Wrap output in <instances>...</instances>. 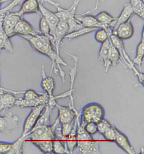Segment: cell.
I'll use <instances>...</instances> for the list:
<instances>
[{
    "mask_svg": "<svg viewBox=\"0 0 144 154\" xmlns=\"http://www.w3.org/2000/svg\"><path fill=\"white\" fill-rule=\"evenodd\" d=\"M21 37L28 41L35 51L50 59L52 61L51 71L53 70L56 74L59 73L62 80L65 82L66 74L62 69L61 66H66L67 63L55 51L50 38L41 34L35 36H22Z\"/></svg>",
    "mask_w": 144,
    "mask_h": 154,
    "instance_id": "6da1fadb",
    "label": "cell"
},
{
    "mask_svg": "<svg viewBox=\"0 0 144 154\" xmlns=\"http://www.w3.org/2000/svg\"><path fill=\"white\" fill-rule=\"evenodd\" d=\"M85 131L90 135L93 136L98 133L97 123L94 122L88 123L84 126Z\"/></svg>",
    "mask_w": 144,
    "mask_h": 154,
    "instance_id": "ab89813d",
    "label": "cell"
},
{
    "mask_svg": "<svg viewBox=\"0 0 144 154\" xmlns=\"http://www.w3.org/2000/svg\"><path fill=\"white\" fill-rule=\"evenodd\" d=\"M109 35L108 34L107 32L104 29H98L96 31L95 34V40L98 43H103L106 41L109 38Z\"/></svg>",
    "mask_w": 144,
    "mask_h": 154,
    "instance_id": "8d00e7d4",
    "label": "cell"
},
{
    "mask_svg": "<svg viewBox=\"0 0 144 154\" xmlns=\"http://www.w3.org/2000/svg\"><path fill=\"white\" fill-rule=\"evenodd\" d=\"M81 0H74L72 5L68 9H64L60 6L59 4L52 0H45V3H49L54 6L57 9L55 14L57 16L60 21L67 23L70 20L75 18L77 6Z\"/></svg>",
    "mask_w": 144,
    "mask_h": 154,
    "instance_id": "8992f818",
    "label": "cell"
},
{
    "mask_svg": "<svg viewBox=\"0 0 144 154\" xmlns=\"http://www.w3.org/2000/svg\"><path fill=\"white\" fill-rule=\"evenodd\" d=\"M68 33V26L67 23L59 21L52 36L51 42L55 48L58 54L60 55V47L62 41Z\"/></svg>",
    "mask_w": 144,
    "mask_h": 154,
    "instance_id": "7c38bea8",
    "label": "cell"
},
{
    "mask_svg": "<svg viewBox=\"0 0 144 154\" xmlns=\"http://www.w3.org/2000/svg\"><path fill=\"white\" fill-rule=\"evenodd\" d=\"M56 138L51 125L34 128L26 136L25 142L34 144L39 142L53 140Z\"/></svg>",
    "mask_w": 144,
    "mask_h": 154,
    "instance_id": "5b68a950",
    "label": "cell"
},
{
    "mask_svg": "<svg viewBox=\"0 0 144 154\" xmlns=\"http://www.w3.org/2000/svg\"><path fill=\"white\" fill-rule=\"evenodd\" d=\"M129 4L132 7L134 13L144 20V1L142 0H130Z\"/></svg>",
    "mask_w": 144,
    "mask_h": 154,
    "instance_id": "4dcf8cb0",
    "label": "cell"
},
{
    "mask_svg": "<svg viewBox=\"0 0 144 154\" xmlns=\"http://www.w3.org/2000/svg\"><path fill=\"white\" fill-rule=\"evenodd\" d=\"M95 17L97 20L103 25L104 29L111 28L113 30L115 28L117 17L112 16L106 11L99 12Z\"/></svg>",
    "mask_w": 144,
    "mask_h": 154,
    "instance_id": "d4e9b609",
    "label": "cell"
},
{
    "mask_svg": "<svg viewBox=\"0 0 144 154\" xmlns=\"http://www.w3.org/2000/svg\"><path fill=\"white\" fill-rule=\"evenodd\" d=\"M120 61H121V57H120L118 51L117 50L116 48L110 40L109 61L111 66H116L117 64L120 62Z\"/></svg>",
    "mask_w": 144,
    "mask_h": 154,
    "instance_id": "1f68e13d",
    "label": "cell"
},
{
    "mask_svg": "<svg viewBox=\"0 0 144 154\" xmlns=\"http://www.w3.org/2000/svg\"><path fill=\"white\" fill-rule=\"evenodd\" d=\"M67 24L68 26V34L75 32L81 28L84 27L82 24L81 23L77 20L76 17L68 21Z\"/></svg>",
    "mask_w": 144,
    "mask_h": 154,
    "instance_id": "d590c367",
    "label": "cell"
},
{
    "mask_svg": "<svg viewBox=\"0 0 144 154\" xmlns=\"http://www.w3.org/2000/svg\"><path fill=\"white\" fill-rule=\"evenodd\" d=\"M41 86L45 93L49 96L50 100L55 98L53 92L56 88L55 80L52 77L46 75L45 67L42 65L41 70Z\"/></svg>",
    "mask_w": 144,
    "mask_h": 154,
    "instance_id": "2e32d148",
    "label": "cell"
},
{
    "mask_svg": "<svg viewBox=\"0 0 144 154\" xmlns=\"http://www.w3.org/2000/svg\"><path fill=\"white\" fill-rule=\"evenodd\" d=\"M79 118L80 113H79L76 117L73 128L65 141L66 147H67V149H68L69 154L72 153L74 150L76 148V144H77L76 131H77V124H78V121Z\"/></svg>",
    "mask_w": 144,
    "mask_h": 154,
    "instance_id": "603a6c76",
    "label": "cell"
},
{
    "mask_svg": "<svg viewBox=\"0 0 144 154\" xmlns=\"http://www.w3.org/2000/svg\"><path fill=\"white\" fill-rule=\"evenodd\" d=\"M110 39L113 44L116 48L118 51L121 60H122L125 66L130 69L134 72L136 75L137 76L139 82L142 84L143 85L144 83V74L138 70L135 66V64L131 61L130 57L128 56L125 50L124 42L121 39L118 38L116 35L111 34L109 36Z\"/></svg>",
    "mask_w": 144,
    "mask_h": 154,
    "instance_id": "277c9868",
    "label": "cell"
},
{
    "mask_svg": "<svg viewBox=\"0 0 144 154\" xmlns=\"http://www.w3.org/2000/svg\"><path fill=\"white\" fill-rule=\"evenodd\" d=\"M22 97L16 99L15 106L21 108H34L48 103L49 96L45 92H39L33 89L24 91Z\"/></svg>",
    "mask_w": 144,
    "mask_h": 154,
    "instance_id": "7a4b0ae2",
    "label": "cell"
},
{
    "mask_svg": "<svg viewBox=\"0 0 144 154\" xmlns=\"http://www.w3.org/2000/svg\"><path fill=\"white\" fill-rule=\"evenodd\" d=\"M76 148L82 154L101 153L99 143L94 138L77 140Z\"/></svg>",
    "mask_w": 144,
    "mask_h": 154,
    "instance_id": "4fadbf2b",
    "label": "cell"
},
{
    "mask_svg": "<svg viewBox=\"0 0 144 154\" xmlns=\"http://www.w3.org/2000/svg\"><path fill=\"white\" fill-rule=\"evenodd\" d=\"M56 107L58 110L57 118L62 124L72 122L79 113L75 107L71 106L69 105L65 106L57 103Z\"/></svg>",
    "mask_w": 144,
    "mask_h": 154,
    "instance_id": "30bf717a",
    "label": "cell"
},
{
    "mask_svg": "<svg viewBox=\"0 0 144 154\" xmlns=\"http://www.w3.org/2000/svg\"><path fill=\"white\" fill-rule=\"evenodd\" d=\"M25 142V138L20 136L12 142L0 141V154H23Z\"/></svg>",
    "mask_w": 144,
    "mask_h": 154,
    "instance_id": "9c48e42d",
    "label": "cell"
},
{
    "mask_svg": "<svg viewBox=\"0 0 144 154\" xmlns=\"http://www.w3.org/2000/svg\"><path fill=\"white\" fill-rule=\"evenodd\" d=\"M133 14H134L133 10L129 3L124 4L121 14L117 17L116 23L115 28L112 30V34L119 25L129 20Z\"/></svg>",
    "mask_w": 144,
    "mask_h": 154,
    "instance_id": "4316f807",
    "label": "cell"
},
{
    "mask_svg": "<svg viewBox=\"0 0 144 154\" xmlns=\"http://www.w3.org/2000/svg\"><path fill=\"white\" fill-rule=\"evenodd\" d=\"M3 16L0 15V51L5 50L10 53H13L14 47L10 38L7 36L3 29L2 20Z\"/></svg>",
    "mask_w": 144,
    "mask_h": 154,
    "instance_id": "cb8c5ba5",
    "label": "cell"
},
{
    "mask_svg": "<svg viewBox=\"0 0 144 154\" xmlns=\"http://www.w3.org/2000/svg\"><path fill=\"white\" fill-rule=\"evenodd\" d=\"M76 18L79 21L84 27L104 29V27L96 19V17L89 14L76 15Z\"/></svg>",
    "mask_w": 144,
    "mask_h": 154,
    "instance_id": "7402d4cb",
    "label": "cell"
},
{
    "mask_svg": "<svg viewBox=\"0 0 144 154\" xmlns=\"http://www.w3.org/2000/svg\"><path fill=\"white\" fill-rule=\"evenodd\" d=\"M45 106L41 105L32 108L24 122L22 134L20 137L25 138L26 136L33 130L43 112Z\"/></svg>",
    "mask_w": 144,
    "mask_h": 154,
    "instance_id": "52a82bcc",
    "label": "cell"
},
{
    "mask_svg": "<svg viewBox=\"0 0 144 154\" xmlns=\"http://www.w3.org/2000/svg\"><path fill=\"white\" fill-rule=\"evenodd\" d=\"M102 136L106 141L110 142H114L117 136L116 127L112 126L110 128L104 132Z\"/></svg>",
    "mask_w": 144,
    "mask_h": 154,
    "instance_id": "74e56055",
    "label": "cell"
},
{
    "mask_svg": "<svg viewBox=\"0 0 144 154\" xmlns=\"http://www.w3.org/2000/svg\"><path fill=\"white\" fill-rule=\"evenodd\" d=\"M25 0H12V2L9 5H7L4 8L0 10V15H4V14L10 12L13 8L16 7L17 5L22 4ZM39 2L42 4V0H38Z\"/></svg>",
    "mask_w": 144,
    "mask_h": 154,
    "instance_id": "e575fe53",
    "label": "cell"
},
{
    "mask_svg": "<svg viewBox=\"0 0 144 154\" xmlns=\"http://www.w3.org/2000/svg\"><path fill=\"white\" fill-rule=\"evenodd\" d=\"M110 46V39L109 36L107 40L101 44L98 54V59L103 63L106 72H107L111 66L109 61Z\"/></svg>",
    "mask_w": 144,
    "mask_h": 154,
    "instance_id": "44dd1931",
    "label": "cell"
},
{
    "mask_svg": "<svg viewBox=\"0 0 144 154\" xmlns=\"http://www.w3.org/2000/svg\"><path fill=\"white\" fill-rule=\"evenodd\" d=\"M98 28L83 27L75 32H71L66 34L64 38L69 40H72L74 38H78L86 34H89L92 32H96L98 29Z\"/></svg>",
    "mask_w": 144,
    "mask_h": 154,
    "instance_id": "f1b7e54d",
    "label": "cell"
},
{
    "mask_svg": "<svg viewBox=\"0 0 144 154\" xmlns=\"http://www.w3.org/2000/svg\"><path fill=\"white\" fill-rule=\"evenodd\" d=\"M39 32L41 34L44 36H47L51 39L52 36L51 35L50 29L48 23L45 20L43 17L41 16L39 21Z\"/></svg>",
    "mask_w": 144,
    "mask_h": 154,
    "instance_id": "d6a6232c",
    "label": "cell"
},
{
    "mask_svg": "<svg viewBox=\"0 0 144 154\" xmlns=\"http://www.w3.org/2000/svg\"><path fill=\"white\" fill-rule=\"evenodd\" d=\"M97 126L98 132L101 135L112 126L111 124L105 118L102 119L98 122L97 123Z\"/></svg>",
    "mask_w": 144,
    "mask_h": 154,
    "instance_id": "836d02e7",
    "label": "cell"
},
{
    "mask_svg": "<svg viewBox=\"0 0 144 154\" xmlns=\"http://www.w3.org/2000/svg\"><path fill=\"white\" fill-rule=\"evenodd\" d=\"M117 136L114 143H116L118 147L128 154H136L134 148L130 144L128 137L123 132L116 128Z\"/></svg>",
    "mask_w": 144,
    "mask_h": 154,
    "instance_id": "e0dca14e",
    "label": "cell"
},
{
    "mask_svg": "<svg viewBox=\"0 0 144 154\" xmlns=\"http://www.w3.org/2000/svg\"><path fill=\"white\" fill-rule=\"evenodd\" d=\"M1 51H0V54H1ZM4 91H9V92H12V93L14 94H17L18 93V91H14V90H11V89L3 88L0 85V93H2V92H4Z\"/></svg>",
    "mask_w": 144,
    "mask_h": 154,
    "instance_id": "b9f144b4",
    "label": "cell"
},
{
    "mask_svg": "<svg viewBox=\"0 0 144 154\" xmlns=\"http://www.w3.org/2000/svg\"><path fill=\"white\" fill-rule=\"evenodd\" d=\"M105 0H96V4H95V7L93 8V9H91V10H88L83 13L82 15H85V14H89L93 11H95V10L98 9V5H99V2H104Z\"/></svg>",
    "mask_w": 144,
    "mask_h": 154,
    "instance_id": "60d3db41",
    "label": "cell"
},
{
    "mask_svg": "<svg viewBox=\"0 0 144 154\" xmlns=\"http://www.w3.org/2000/svg\"><path fill=\"white\" fill-rule=\"evenodd\" d=\"M105 111L102 105L96 102L88 103L82 107L80 113V123L84 127L89 122L97 123L105 117Z\"/></svg>",
    "mask_w": 144,
    "mask_h": 154,
    "instance_id": "3957f363",
    "label": "cell"
},
{
    "mask_svg": "<svg viewBox=\"0 0 144 154\" xmlns=\"http://www.w3.org/2000/svg\"><path fill=\"white\" fill-rule=\"evenodd\" d=\"M21 17L22 15L31 13H39V2L38 0H25L22 3L20 9L14 12Z\"/></svg>",
    "mask_w": 144,
    "mask_h": 154,
    "instance_id": "d6986e66",
    "label": "cell"
},
{
    "mask_svg": "<svg viewBox=\"0 0 144 154\" xmlns=\"http://www.w3.org/2000/svg\"><path fill=\"white\" fill-rule=\"evenodd\" d=\"M75 120L69 123L62 124V140L64 141H66L69 134L71 133V130L73 128Z\"/></svg>",
    "mask_w": 144,
    "mask_h": 154,
    "instance_id": "f35d334b",
    "label": "cell"
},
{
    "mask_svg": "<svg viewBox=\"0 0 144 154\" xmlns=\"http://www.w3.org/2000/svg\"><path fill=\"white\" fill-rule=\"evenodd\" d=\"M143 1H144V0H142Z\"/></svg>",
    "mask_w": 144,
    "mask_h": 154,
    "instance_id": "ee69618b",
    "label": "cell"
},
{
    "mask_svg": "<svg viewBox=\"0 0 144 154\" xmlns=\"http://www.w3.org/2000/svg\"><path fill=\"white\" fill-rule=\"evenodd\" d=\"M14 95V93L9 91L0 93V113L15 106L16 98Z\"/></svg>",
    "mask_w": 144,
    "mask_h": 154,
    "instance_id": "ffe728a7",
    "label": "cell"
},
{
    "mask_svg": "<svg viewBox=\"0 0 144 154\" xmlns=\"http://www.w3.org/2000/svg\"><path fill=\"white\" fill-rule=\"evenodd\" d=\"M20 118L17 116L9 112L4 116L0 115V133L9 134L18 128Z\"/></svg>",
    "mask_w": 144,
    "mask_h": 154,
    "instance_id": "ba28073f",
    "label": "cell"
},
{
    "mask_svg": "<svg viewBox=\"0 0 144 154\" xmlns=\"http://www.w3.org/2000/svg\"><path fill=\"white\" fill-rule=\"evenodd\" d=\"M21 17L14 12H7L4 14L2 20V25L5 33L9 38L15 36L14 30L16 24Z\"/></svg>",
    "mask_w": 144,
    "mask_h": 154,
    "instance_id": "8fae6325",
    "label": "cell"
},
{
    "mask_svg": "<svg viewBox=\"0 0 144 154\" xmlns=\"http://www.w3.org/2000/svg\"><path fill=\"white\" fill-rule=\"evenodd\" d=\"M144 29L142 31L141 41L138 45L136 49L135 58L134 59L133 63L138 66L139 68H141L142 63L144 58Z\"/></svg>",
    "mask_w": 144,
    "mask_h": 154,
    "instance_id": "83f0119b",
    "label": "cell"
},
{
    "mask_svg": "<svg viewBox=\"0 0 144 154\" xmlns=\"http://www.w3.org/2000/svg\"><path fill=\"white\" fill-rule=\"evenodd\" d=\"M53 151L54 154H69L66 147V142L57 138L53 140Z\"/></svg>",
    "mask_w": 144,
    "mask_h": 154,
    "instance_id": "f546056e",
    "label": "cell"
},
{
    "mask_svg": "<svg viewBox=\"0 0 144 154\" xmlns=\"http://www.w3.org/2000/svg\"><path fill=\"white\" fill-rule=\"evenodd\" d=\"M39 13L41 14V16L43 17L48 23L50 28L52 39V35L59 22V20L55 14V12H53L49 9H47L44 6L43 4L40 3H39Z\"/></svg>",
    "mask_w": 144,
    "mask_h": 154,
    "instance_id": "9a60e30c",
    "label": "cell"
},
{
    "mask_svg": "<svg viewBox=\"0 0 144 154\" xmlns=\"http://www.w3.org/2000/svg\"><path fill=\"white\" fill-rule=\"evenodd\" d=\"M14 35L20 36H35L41 34L39 30L34 28L31 24L25 20L21 19L16 24L14 30Z\"/></svg>",
    "mask_w": 144,
    "mask_h": 154,
    "instance_id": "5bb4252c",
    "label": "cell"
},
{
    "mask_svg": "<svg viewBox=\"0 0 144 154\" xmlns=\"http://www.w3.org/2000/svg\"><path fill=\"white\" fill-rule=\"evenodd\" d=\"M134 32L133 26L131 21L129 20L119 25L112 34L116 35L121 40H124L131 38L133 35Z\"/></svg>",
    "mask_w": 144,
    "mask_h": 154,
    "instance_id": "ac0fdd59",
    "label": "cell"
},
{
    "mask_svg": "<svg viewBox=\"0 0 144 154\" xmlns=\"http://www.w3.org/2000/svg\"><path fill=\"white\" fill-rule=\"evenodd\" d=\"M56 106V105L50 103L46 105L34 128L41 126L50 125L51 115L53 109Z\"/></svg>",
    "mask_w": 144,
    "mask_h": 154,
    "instance_id": "484cf974",
    "label": "cell"
},
{
    "mask_svg": "<svg viewBox=\"0 0 144 154\" xmlns=\"http://www.w3.org/2000/svg\"><path fill=\"white\" fill-rule=\"evenodd\" d=\"M12 1V0H0V10H1V7L3 3L5 2H7V1Z\"/></svg>",
    "mask_w": 144,
    "mask_h": 154,
    "instance_id": "7bdbcfd3",
    "label": "cell"
}]
</instances>
